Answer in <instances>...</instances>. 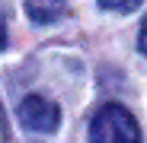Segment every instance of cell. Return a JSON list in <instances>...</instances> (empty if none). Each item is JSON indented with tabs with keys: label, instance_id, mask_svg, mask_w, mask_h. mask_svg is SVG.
I'll return each mask as SVG.
<instances>
[{
	"label": "cell",
	"instance_id": "1",
	"mask_svg": "<svg viewBox=\"0 0 147 143\" xmlns=\"http://www.w3.org/2000/svg\"><path fill=\"white\" fill-rule=\"evenodd\" d=\"M93 143H141V127L125 105H102L90 124Z\"/></svg>",
	"mask_w": 147,
	"mask_h": 143
},
{
	"label": "cell",
	"instance_id": "2",
	"mask_svg": "<svg viewBox=\"0 0 147 143\" xmlns=\"http://www.w3.org/2000/svg\"><path fill=\"white\" fill-rule=\"evenodd\" d=\"M19 118H22V124H26L29 130H35V134H51V130H58V124H61V108H58L51 99L32 92V95L22 99Z\"/></svg>",
	"mask_w": 147,
	"mask_h": 143
},
{
	"label": "cell",
	"instance_id": "3",
	"mask_svg": "<svg viewBox=\"0 0 147 143\" xmlns=\"http://www.w3.org/2000/svg\"><path fill=\"white\" fill-rule=\"evenodd\" d=\"M26 13L35 22L48 26V22H58L67 13V3H64V0H26Z\"/></svg>",
	"mask_w": 147,
	"mask_h": 143
},
{
	"label": "cell",
	"instance_id": "4",
	"mask_svg": "<svg viewBox=\"0 0 147 143\" xmlns=\"http://www.w3.org/2000/svg\"><path fill=\"white\" fill-rule=\"evenodd\" d=\"M106 10H115V13H131L141 7V0H99Z\"/></svg>",
	"mask_w": 147,
	"mask_h": 143
},
{
	"label": "cell",
	"instance_id": "5",
	"mask_svg": "<svg viewBox=\"0 0 147 143\" xmlns=\"http://www.w3.org/2000/svg\"><path fill=\"white\" fill-rule=\"evenodd\" d=\"M138 48H141V54H147V16H144L141 32H138Z\"/></svg>",
	"mask_w": 147,
	"mask_h": 143
},
{
	"label": "cell",
	"instance_id": "6",
	"mask_svg": "<svg viewBox=\"0 0 147 143\" xmlns=\"http://www.w3.org/2000/svg\"><path fill=\"white\" fill-rule=\"evenodd\" d=\"M7 45V22H3V13H0V51H3Z\"/></svg>",
	"mask_w": 147,
	"mask_h": 143
}]
</instances>
